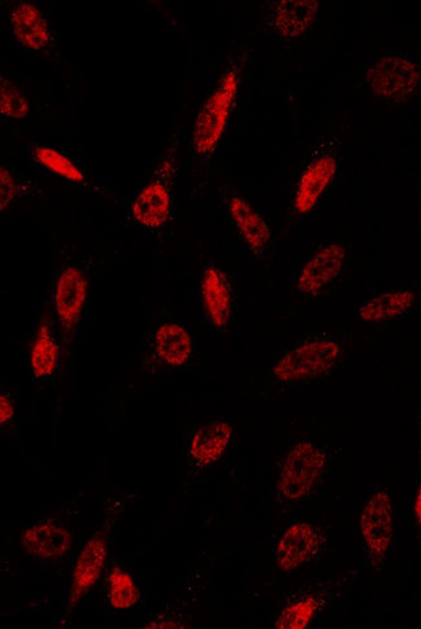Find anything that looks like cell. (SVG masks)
<instances>
[{
	"mask_svg": "<svg viewBox=\"0 0 421 629\" xmlns=\"http://www.w3.org/2000/svg\"><path fill=\"white\" fill-rule=\"evenodd\" d=\"M25 191H27L25 184L9 168L2 166L0 168V210L3 213L9 210Z\"/></svg>",
	"mask_w": 421,
	"mask_h": 629,
	"instance_id": "obj_25",
	"label": "cell"
},
{
	"mask_svg": "<svg viewBox=\"0 0 421 629\" xmlns=\"http://www.w3.org/2000/svg\"><path fill=\"white\" fill-rule=\"evenodd\" d=\"M243 69V61H232L226 68L217 87L200 108L192 131V150L197 157H212L222 142L238 100Z\"/></svg>",
	"mask_w": 421,
	"mask_h": 629,
	"instance_id": "obj_1",
	"label": "cell"
},
{
	"mask_svg": "<svg viewBox=\"0 0 421 629\" xmlns=\"http://www.w3.org/2000/svg\"><path fill=\"white\" fill-rule=\"evenodd\" d=\"M327 467V452L312 441H300L286 456L278 491L282 499L300 501L320 485Z\"/></svg>",
	"mask_w": 421,
	"mask_h": 629,
	"instance_id": "obj_3",
	"label": "cell"
},
{
	"mask_svg": "<svg viewBox=\"0 0 421 629\" xmlns=\"http://www.w3.org/2000/svg\"><path fill=\"white\" fill-rule=\"evenodd\" d=\"M323 606L322 600L314 594H303L288 605L282 607L278 618L275 620V628L279 629H303L313 624L317 613Z\"/></svg>",
	"mask_w": 421,
	"mask_h": 629,
	"instance_id": "obj_21",
	"label": "cell"
},
{
	"mask_svg": "<svg viewBox=\"0 0 421 629\" xmlns=\"http://www.w3.org/2000/svg\"><path fill=\"white\" fill-rule=\"evenodd\" d=\"M15 404H13L11 398L3 394L0 397V424L2 426L9 425L13 418H15Z\"/></svg>",
	"mask_w": 421,
	"mask_h": 629,
	"instance_id": "obj_26",
	"label": "cell"
},
{
	"mask_svg": "<svg viewBox=\"0 0 421 629\" xmlns=\"http://www.w3.org/2000/svg\"><path fill=\"white\" fill-rule=\"evenodd\" d=\"M109 605L116 610H128L134 607L141 600V592L125 570L115 566L108 576Z\"/></svg>",
	"mask_w": 421,
	"mask_h": 629,
	"instance_id": "obj_23",
	"label": "cell"
},
{
	"mask_svg": "<svg viewBox=\"0 0 421 629\" xmlns=\"http://www.w3.org/2000/svg\"><path fill=\"white\" fill-rule=\"evenodd\" d=\"M341 355L340 343L329 338H316L286 352L275 364L273 375L285 384L305 382L333 370Z\"/></svg>",
	"mask_w": 421,
	"mask_h": 629,
	"instance_id": "obj_4",
	"label": "cell"
},
{
	"mask_svg": "<svg viewBox=\"0 0 421 629\" xmlns=\"http://www.w3.org/2000/svg\"><path fill=\"white\" fill-rule=\"evenodd\" d=\"M229 213L240 238L254 257H262L270 244L272 231L264 217L240 196L229 199Z\"/></svg>",
	"mask_w": 421,
	"mask_h": 629,
	"instance_id": "obj_15",
	"label": "cell"
},
{
	"mask_svg": "<svg viewBox=\"0 0 421 629\" xmlns=\"http://www.w3.org/2000/svg\"><path fill=\"white\" fill-rule=\"evenodd\" d=\"M12 36L25 50L43 53L53 47L55 36L50 21L36 4L19 3L10 12Z\"/></svg>",
	"mask_w": 421,
	"mask_h": 629,
	"instance_id": "obj_10",
	"label": "cell"
},
{
	"mask_svg": "<svg viewBox=\"0 0 421 629\" xmlns=\"http://www.w3.org/2000/svg\"><path fill=\"white\" fill-rule=\"evenodd\" d=\"M323 532L309 522H296L282 532L275 548V563L282 572L301 569L320 556Z\"/></svg>",
	"mask_w": 421,
	"mask_h": 629,
	"instance_id": "obj_7",
	"label": "cell"
},
{
	"mask_svg": "<svg viewBox=\"0 0 421 629\" xmlns=\"http://www.w3.org/2000/svg\"><path fill=\"white\" fill-rule=\"evenodd\" d=\"M177 169V150L170 148L130 206L131 218L146 230H161L169 222L172 207L171 181Z\"/></svg>",
	"mask_w": 421,
	"mask_h": 629,
	"instance_id": "obj_2",
	"label": "cell"
},
{
	"mask_svg": "<svg viewBox=\"0 0 421 629\" xmlns=\"http://www.w3.org/2000/svg\"><path fill=\"white\" fill-rule=\"evenodd\" d=\"M72 543L71 531L51 521L33 524L20 536L26 555L38 559L61 558L71 551Z\"/></svg>",
	"mask_w": 421,
	"mask_h": 629,
	"instance_id": "obj_14",
	"label": "cell"
},
{
	"mask_svg": "<svg viewBox=\"0 0 421 629\" xmlns=\"http://www.w3.org/2000/svg\"><path fill=\"white\" fill-rule=\"evenodd\" d=\"M336 172L337 161L334 156L317 157L308 165L294 191L293 210L296 214L305 216L314 209L324 192L334 182Z\"/></svg>",
	"mask_w": 421,
	"mask_h": 629,
	"instance_id": "obj_13",
	"label": "cell"
},
{
	"mask_svg": "<svg viewBox=\"0 0 421 629\" xmlns=\"http://www.w3.org/2000/svg\"><path fill=\"white\" fill-rule=\"evenodd\" d=\"M108 557V542L103 532L95 534L82 548L74 564L69 604L77 606L98 582Z\"/></svg>",
	"mask_w": 421,
	"mask_h": 629,
	"instance_id": "obj_12",
	"label": "cell"
},
{
	"mask_svg": "<svg viewBox=\"0 0 421 629\" xmlns=\"http://www.w3.org/2000/svg\"><path fill=\"white\" fill-rule=\"evenodd\" d=\"M59 358V344L55 340L50 325H40L31 349V366L34 378H50L58 368Z\"/></svg>",
	"mask_w": 421,
	"mask_h": 629,
	"instance_id": "obj_20",
	"label": "cell"
},
{
	"mask_svg": "<svg viewBox=\"0 0 421 629\" xmlns=\"http://www.w3.org/2000/svg\"><path fill=\"white\" fill-rule=\"evenodd\" d=\"M321 3L315 0H280L267 3V26L285 40L299 39L312 29Z\"/></svg>",
	"mask_w": 421,
	"mask_h": 629,
	"instance_id": "obj_9",
	"label": "cell"
},
{
	"mask_svg": "<svg viewBox=\"0 0 421 629\" xmlns=\"http://www.w3.org/2000/svg\"><path fill=\"white\" fill-rule=\"evenodd\" d=\"M33 160L43 166L48 171L53 172L65 181L74 184H86L87 178L85 172L75 165L71 158L61 154L60 150L51 147L34 148L32 154Z\"/></svg>",
	"mask_w": 421,
	"mask_h": 629,
	"instance_id": "obj_22",
	"label": "cell"
},
{
	"mask_svg": "<svg viewBox=\"0 0 421 629\" xmlns=\"http://www.w3.org/2000/svg\"><path fill=\"white\" fill-rule=\"evenodd\" d=\"M420 74L416 64L402 57H385L370 65L365 81L371 93L388 101H400L416 93Z\"/></svg>",
	"mask_w": 421,
	"mask_h": 629,
	"instance_id": "obj_6",
	"label": "cell"
},
{
	"mask_svg": "<svg viewBox=\"0 0 421 629\" xmlns=\"http://www.w3.org/2000/svg\"><path fill=\"white\" fill-rule=\"evenodd\" d=\"M359 532L371 565L378 568L384 563L395 535V507L388 489L375 491L364 504L359 516Z\"/></svg>",
	"mask_w": 421,
	"mask_h": 629,
	"instance_id": "obj_5",
	"label": "cell"
},
{
	"mask_svg": "<svg viewBox=\"0 0 421 629\" xmlns=\"http://www.w3.org/2000/svg\"><path fill=\"white\" fill-rule=\"evenodd\" d=\"M88 279L80 267L61 269L55 281L52 305L61 328L71 334L77 327L86 306Z\"/></svg>",
	"mask_w": 421,
	"mask_h": 629,
	"instance_id": "obj_8",
	"label": "cell"
},
{
	"mask_svg": "<svg viewBox=\"0 0 421 629\" xmlns=\"http://www.w3.org/2000/svg\"><path fill=\"white\" fill-rule=\"evenodd\" d=\"M203 303L211 323L218 329L227 328L232 315V293L222 269L208 267L202 280Z\"/></svg>",
	"mask_w": 421,
	"mask_h": 629,
	"instance_id": "obj_16",
	"label": "cell"
},
{
	"mask_svg": "<svg viewBox=\"0 0 421 629\" xmlns=\"http://www.w3.org/2000/svg\"><path fill=\"white\" fill-rule=\"evenodd\" d=\"M416 515L419 527L421 528V483L418 489L417 500H416Z\"/></svg>",
	"mask_w": 421,
	"mask_h": 629,
	"instance_id": "obj_27",
	"label": "cell"
},
{
	"mask_svg": "<svg viewBox=\"0 0 421 629\" xmlns=\"http://www.w3.org/2000/svg\"><path fill=\"white\" fill-rule=\"evenodd\" d=\"M233 428L225 421L204 425L192 435L189 445V456L193 464L200 468L216 462L229 448Z\"/></svg>",
	"mask_w": 421,
	"mask_h": 629,
	"instance_id": "obj_18",
	"label": "cell"
},
{
	"mask_svg": "<svg viewBox=\"0 0 421 629\" xmlns=\"http://www.w3.org/2000/svg\"><path fill=\"white\" fill-rule=\"evenodd\" d=\"M345 258L347 252L342 245L330 243L322 246L301 268L296 282L299 292L306 295L323 292L341 274Z\"/></svg>",
	"mask_w": 421,
	"mask_h": 629,
	"instance_id": "obj_11",
	"label": "cell"
},
{
	"mask_svg": "<svg viewBox=\"0 0 421 629\" xmlns=\"http://www.w3.org/2000/svg\"><path fill=\"white\" fill-rule=\"evenodd\" d=\"M31 113V102L15 82L0 80V114L3 119L23 121Z\"/></svg>",
	"mask_w": 421,
	"mask_h": 629,
	"instance_id": "obj_24",
	"label": "cell"
},
{
	"mask_svg": "<svg viewBox=\"0 0 421 629\" xmlns=\"http://www.w3.org/2000/svg\"><path fill=\"white\" fill-rule=\"evenodd\" d=\"M416 294L410 290H396L372 297V299L362 303L357 311L359 319L364 323H383L402 316L409 311Z\"/></svg>",
	"mask_w": 421,
	"mask_h": 629,
	"instance_id": "obj_19",
	"label": "cell"
},
{
	"mask_svg": "<svg viewBox=\"0 0 421 629\" xmlns=\"http://www.w3.org/2000/svg\"><path fill=\"white\" fill-rule=\"evenodd\" d=\"M152 351L157 361L167 366H183L193 354V341L190 331L178 323H164L158 327L152 340Z\"/></svg>",
	"mask_w": 421,
	"mask_h": 629,
	"instance_id": "obj_17",
	"label": "cell"
}]
</instances>
